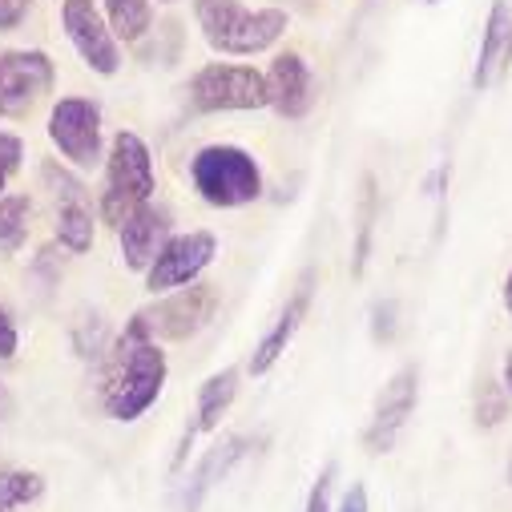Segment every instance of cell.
Wrapping results in <instances>:
<instances>
[{
	"label": "cell",
	"instance_id": "obj_1",
	"mask_svg": "<svg viewBox=\"0 0 512 512\" xmlns=\"http://www.w3.org/2000/svg\"><path fill=\"white\" fill-rule=\"evenodd\" d=\"M166 351L158 347V339L150 335L142 311L121 327L113 351H109V371H105V388H101V404L105 416L117 424H134L138 416H146L162 388H166Z\"/></svg>",
	"mask_w": 512,
	"mask_h": 512
},
{
	"label": "cell",
	"instance_id": "obj_2",
	"mask_svg": "<svg viewBox=\"0 0 512 512\" xmlns=\"http://www.w3.org/2000/svg\"><path fill=\"white\" fill-rule=\"evenodd\" d=\"M206 45L222 57H254L283 41L291 17L283 9H246L242 0H194Z\"/></svg>",
	"mask_w": 512,
	"mask_h": 512
},
{
	"label": "cell",
	"instance_id": "obj_3",
	"mask_svg": "<svg viewBox=\"0 0 512 512\" xmlns=\"http://www.w3.org/2000/svg\"><path fill=\"white\" fill-rule=\"evenodd\" d=\"M158 190L154 154L134 130H117L105 154V190H101V222L121 230L125 218H134L142 206H150Z\"/></svg>",
	"mask_w": 512,
	"mask_h": 512
},
{
	"label": "cell",
	"instance_id": "obj_4",
	"mask_svg": "<svg viewBox=\"0 0 512 512\" xmlns=\"http://www.w3.org/2000/svg\"><path fill=\"white\" fill-rule=\"evenodd\" d=\"M190 182L206 206L234 210L263 198V170L242 146H202L190 158Z\"/></svg>",
	"mask_w": 512,
	"mask_h": 512
},
{
	"label": "cell",
	"instance_id": "obj_5",
	"mask_svg": "<svg viewBox=\"0 0 512 512\" xmlns=\"http://www.w3.org/2000/svg\"><path fill=\"white\" fill-rule=\"evenodd\" d=\"M190 105L198 113H250L271 105L267 73L254 65L234 61H210L190 77Z\"/></svg>",
	"mask_w": 512,
	"mask_h": 512
},
{
	"label": "cell",
	"instance_id": "obj_6",
	"mask_svg": "<svg viewBox=\"0 0 512 512\" xmlns=\"http://www.w3.org/2000/svg\"><path fill=\"white\" fill-rule=\"evenodd\" d=\"M49 142L73 170H93L105 162L101 146V105L89 97H61L49 109Z\"/></svg>",
	"mask_w": 512,
	"mask_h": 512
},
{
	"label": "cell",
	"instance_id": "obj_7",
	"mask_svg": "<svg viewBox=\"0 0 512 512\" xmlns=\"http://www.w3.org/2000/svg\"><path fill=\"white\" fill-rule=\"evenodd\" d=\"M420 404V367L416 363H404L388 383H383V392L375 396V408H371V420L363 428V448L371 456H383L392 452L412 420Z\"/></svg>",
	"mask_w": 512,
	"mask_h": 512
},
{
	"label": "cell",
	"instance_id": "obj_8",
	"mask_svg": "<svg viewBox=\"0 0 512 512\" xmlns=\"http://www.w3.org/2000/svg\"><path fill=\"white\" fill-rule=\"evenodd\" d=\"M222 307V291L214 283H190L182 291H170L166 299H158L150 311H142L146 327L154 339H166V343H182V339H194L202 327H210V319L218 315Z\"/></svg>",
	"mask_w": 512,
	"mask_h": 512
},
{
	"label": "cell",
	"instance_id": "obj_9",
	"mask_svg": "<svg viewBox=\"0 0 512 512\" xmlns=\"http://www.w3.org/2000/svg\"><path fill=\"white\" fill-rule=\"evenodd\" d=\"M57 65L41 49H5L0 53V117H29V109L53 89Z\"/></svg>",
	"mask_w": 512,
	"mask_h": 512
},
{
	"label": "cell",
	"instance_id": "obj_10",
	"mask_svg": "<svg viewBox=\"0 0 512 512\" xmlns=\"http://www.w3.org/2000/svg\"><path fill=\"white\" fill-rule=\"evenodd\" d=\"M214 254H218V238L210 230L174 234L154 259V267L146 271V291L150 295H170V291H182V287L198 283L202 271L214 263Z\"/></svg>",
	"mask_w": 512,
	"mask_h": 512
},
{
	"label": "cell",
	"instance_id": "obj_11",
	"mask_svg": "<svg viewBox=\"0 0 512 512\" xmlns=\"http://www.w3.org/2000/svg\"><path fill=\"white\" fill-rule=\"evenodd\" d=\"M41 178L53 194V210H57V242L69 250V254H85L93 246V202H89V190L81 186L77 174H69L61 162H45L41 166Z\"/></svg>",
	"mask_w": 512,
	"mask_h": 512
},
{
	"label": "cell",
	"instance_id": "obj_12",
	"mask_svg": "<svg viewBox=\"0 0 512 512\" xmlns=\"http://www.w3.org/2000/svg\"><path fill=\"white\" fill-rule=\"evenodd\" d=\"M61 25H65V37L73 41L77 57L97 77H113L121 69L117 37H113L105 13L93 5V0H65V5H61Z\"/></svg>",
	"mask_w": 512,
	"mask_h": 512
},
{
	"label": "cell",
	"instance_id": "obj_13",
	"mask_svg": "<svg viewBox=\"0 0 512 512\" xmlns=\"http://www.w3.org/2000/svg\"><path fill=\"white\" fill-rule=\"evenodd\" d=\"M315 283H319V275H315V271H303V275H299V283H295V291L287 295V303H283V311H279L275 327L259 339V347L250 351V375H267V371L283 359V351H287V347H291V339L299 335L303 319L311 315Z\"/></svg>",
	"mask_w": 512,
	"mask_h": 512
},
{
	"label": "cell",
	"instance_id": "obj_14",
	"mask_svg": "<svg viewBox=\"0 0 512 512\" xmlns=\"http://www.w3.org/2000/svg\"><path fill=\"white\" fill-rule=\"evenodd\" d=\"M234 396H238V367H222V371H214V375L202 383V388H198L194 416H190V424H186V432H182V440H178V448H174V464H170L174 472L186 468L194 440L206 436V432H214V428L222 424V416L230 412Z\"/></svg>",
	"mask_w": 512,
	"mask_h": 512
},
{
	"label": "cell",
	"instance_id": "obj_15",
	"mask_svg": "<svg viewBox=\"0 0 512 512\" xmlns=\"http://www.w3.org/2000/svg\"><path fill=\"white\" fill-rule=\"evenodd\" d=\"M267 89H271V109L279 113V117H287V121H299V117H307L311 109H315V73H311V65H307V57L303 53H295V49H287V53H279L275 61H271V69H267Z\"/></svg>",
	"mask_w": 512,
	"mask_h": 512
},
{
	"label": "cell",
	"instance_id": "obj_16",
	"mask_svg": "<svg viewBox=\"0 0 512 512\" xmlns=\"http://www.w3.org/2000/svg\"><path fill=\"white\" fill-rule=\"evenodd\" d=\"M117 238H121V259H125V267L146 275V271L154 267V259L162 254V246L174 238V234H170V210H162V206H154V202L142 206L134 218L121 222Z\"/></svg>",
	"mask_w": 512,
	"mask_h": 512
},
{
	"label": "cell",
	"instance_id": "obj_17",
	"mask_svg": "<svg viewBox=\"0 0 512 512\" xmlns=\"http://www.w3.org/2000/svg\"><path fill=\"white\" fill-rule=\"evenodd\" d=\"M254 448V440L250 436H226V440H218L198 464H194V472H190V480H186V488H182V512H198L202 508V500L230 476V468L246 456Z\"/></svg>",
	"mask_w": 512,
	"mask_h": 512
},
{
	"label": "cell",
	"instance_id": "obj_18",
	"mask_svg": "<svg viewBox=\"0 0 512 512\" xmlns=\"http://www.w3.org/2000/svg\"><path fill=\"white\" fill-rule=\"evenodd\" d=\"M508 65H512V9L504 0H492L488 21H484V37H480V53L472 65V89L484 93Z\"/></svg>",
	"mask_w": 512,
	"mask_h": 512
},
{
	"label": "cell",
	"instance_id": "obj_19",
	"mask_svg": "<svg viewBox=\"0 0 512 512\" xmlns=\"http://www.w3.org/2000/svg\"><path fill=\"white\" fill-rule=\"evenodd\" d=\"M375 222H379V182H375V174H363L359 202H355V246H351V275L355 279H363V271H367Z\"/></svg>",
	"mask_w": 512,
	"mask_h": 512
},
{
	"label": "cell",
	"instance_id": "obj_20",
	"mask_svg": "<svg viewBox=\"0 0 512 512\" xmlns=\"http://www.w3.org/2000/svg\"><path fill=\"white\" fill-rule=\"evenodd\" d=\"M105 21H109L117 41L138 45L150 33L154 9H150V0H105Z\"/></svg>",
	"mask_w": 512,
	"mask_h": 512
},
{
	"label": "cell",
	"instance_id": "obj_21",
	"mask_svg": "<svg viewBox=\"0 0 512 512\" xmlns=\"http://www.w3.org/2000/svg\"><path fill=\"white\" fill-rule=\"evenodd\" d=\"M508 412H512V396L504 392V383H500V375L492 379V375H480L476 379V396H472V416H476V428H500L504 420H508Z\"/></svg>",
	"mask_w": 512,
	"mask_h": 512
},
{
	"label": "cell",
	"instance_id": "obj_22",
	"mask_svg": "<svg viewBox=\"0 0 512 512\" xmlns=\"http://www.w3.org/2000/svg\"><path fill=\"white\" fill-rule=\"evenodd\" d=\"M45 496V476L29 468H0V512H17Z\"/></svg>",
	"mask_w": 512,
	"mask_h": 512
},
{
	"label": "cell",
	"instance_id": "obj_23",
	"mask_svg": "<svg viewBox=\"0 0 512 512\" xmlns=\"http://www.w3.org/2000/svg\"><path fill=\"white\" fill-rule=\"evenodd\" d=\"M29 214H33V202L21 198V194H5L0 198V250L5 254H17L29 238Z\"/></svg>",
	"mask_w": 512,
	"mask_h": 512
},
{
	"label": "cell",
	"instance_id": "obj_24",
	"mask_svg": "<svg viewBox=\"0 0 512 512\" xmlns=\"http://www.w3.org/2000/svg\"><path fill=\"white\" fill-rule=\"evenodd\" d=\"M21 162H25V142H21L17 134L0 130V198H5V186H9V178L21 170Z\"/></svg>",
	"mask_w": 512,
	"mask_h": 512
},
{
	"label": "cell",
	"instance_id": "obj_25",
	"mask_svg": "<svg viewBox=\"0 0 512 512\" xmlns=\"http://www.w3.org/2000/svg\"><path fill=\"white\" fill-rule=\"evenodd\" d=\"M335 476H339L335 460H331V464H323V472L315 476V484H311V492H307V504H303V512H331V492H335Z\"/></svg>",
	"mask_w": 512,
	"mask_h": 512
},
{
	"label": "cell",
	"instance_id": "obj_26",
	"mask_svg": "<svg viewBox=\"0 0 512 512\" xmlns=\"http://www.w3.org/2000/svg\"><path fill=\"white\" fill-rule=\"evenodd\" d=\"M371 315H375V319H371L375 343H392V339H396V303H392V299H388V303H375Z\"/></svg>",
	"mask_w": 512,
	"mask_h": 512
},
{
	"label": "cell",
	"instance_id": "obj_27",
	"mask_svg": "<svg viewBox=\"0 0 512 512\" xmlns=\"http://www.w3.org/2000/svg\"><path fill=\"white\" fill-rule=\"evenodd\" d=\"M33 9V0H0V33H13Z\"/></svg>",
	"mask_w": 512,
	"mask_h": 512
},
{
	"label": "cell",
	"instance_id": "obj_28",
	"mask_svg": "<svg viewBox=\"0 0 512 512\" xmlns=\"http://www.w3.org/2000/svg\"><path fill=\"white\" fill-rule=\"evenodd\" d=\"M21 347V335H17V323L9 319V311L0 307V359H13Z\"/></svg>",
	"mask_w": 512,
	"mask_h": 512
},
{
	"label": "cell",
	"instance_id": "obj_29",
	"mask_svg": "<svg viewBox=\"0 0 512 512\" xmlns=\"http://www.w3.org/2000/svg\"><path fill=\"white\" fill-rule=\"evenodd\" d=\"M335 512H371V500H367V484H351L347 492H343V500H339V508Z\"/></svg>",
	"mask_w": 512,
	"mask_h": 512
},
{
	"label": "cell",
	"instance_id": "obj_30",
	"mask_svg": "<svg viewBox=\"0 0 512 512\" xmlns=\"http://www.w3.org/2000/svg\"><path fill=\"white\" fill-rule=\"evenodd\" d=\"M500 383H504V392L512 396V347H508L504 359H500Z\"/></svg>",
	"mask_w": 512,
	"mask_h": 512
},
{
	"label": "cell",
	"instance_id": "obj_31",
	"mask_svg": "<svg viewBox=\"0 0 512 512\" xmlns=\"http://www.w3.org/2000/svg\"><path fill=\"white\" fill-rule=\"evenodd\" d=\"M500 299H504V311L512 315V271H508V279H504V291H500Z\"/></svg>",
	"mask_w": 512,
	"mask_h": 512
},
{
	"label": "cell",
	"instance_id": "obj_32",
	"mask_svg": "<svg viewBox=\"0 0 512 512\" xmlns=\"http://www.w3.org/2000/svg\"><path fill=\"white\" fill-rule=\"evenodd\" d=\"M508 484H512V452H508Z\"/></svg>",
	"mask_w": 512,
	"mask_h": 512
},
{
	"label": "cell",
	"instance_id": "obj_33",
	"mask_svg": "<svg viewBox=\"0 0 512 512\" xmlns=\"http://www.w3.org/2000/svg\"><path fill=\"white\" fill-rule=\"evenodd\" d=\"M162 5H174V0H162Z\"/></svg>",
	"mask_w": 512,
	"mask_h": 512
},
{
	"label": "cell",
	"instance_id": "obj_34",
	"mask_svg": "<svg viewBox=\"0 0 512 512\" xmlns=\"http://www.w3.org/2000/svg\"><path fill=\"white\" fill-rule=\"evenodd\" d=\"M428 5H436V0H428Z\"/></svg>",
	"mask_w": 512,
	"mask_h": 512
}]
</instances>
